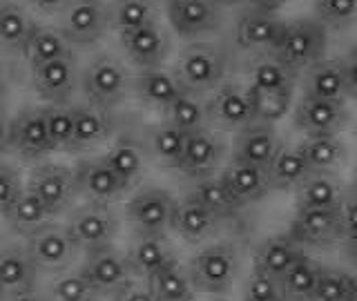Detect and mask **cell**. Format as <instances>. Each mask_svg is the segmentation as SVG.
Listing matches in <instances>:
<instances>
[{
    "label": "cell",
    "mask_w": 357,
    "mask_h": 301,
    "mask_svg": "<svg viewBox=\"0 0 357 301\" xmlns=\"http://www.w3.org/2000/svg\"><path fill=\"white\" fill-rule=\"evenodd\" d=\"M324 52H326V29L315 18H299L286 22L275 47L268 54L286 65L290 72L299 74L324 61Z\"/></svg>",
    "instance_id": "obj_1"
},
{
    "label": "cell",
    "mask_w": 357,
    "mask_h": 301,
    "mask_svg": "<svg viewBox=\"0 0 357 301\" xmlns=\"http://www.w3.org/2000/svg\"><path fill=\"white\" fill-rule=\"evenodd\" d=\"M174 74L185 92L201 96L223 85L228 74V56L212 43H192L178 56Z\"/></svg>",
    "instance_id": "obj_2"
},
{
    "label": "cell",
    "mask_w": 357,
    "mask_h": 301,
    "mask_svg": "<svg viewBox=\"0 0 357 301\" xmlns=\"http://www.w3.org/2000/svg\"><path fill=\"white\" fill-rule=\"evenodd\" d=\"M237 270H239V254L234 243L217 241L204 248L190 261L188 275L192 279L195 290L210 295H221L232 286Z\"/></svg>",
    "instance_id": "obj_3"
},
{
    "label": "cell",
    "mask_w": 357,
    "mask_h": 301,
    "mask_svg": "<svg viewBox=\"0 0 357 301\" xmlns=\"http://www.w3.org/2000/svg\"><path fill=\"white\" fill-rule=\"evenodd\" d=\"M176 201L161 187H143L128 201L126 217L141 237H165L172 230Z\"/></svg>",
    "instance_id": "obj_4"
},
{
    "label": "cell",
    "mask_w": 357,
    "mask_h": 301,
    "mask_svg": "<svg viewBox=\"0 0 357 301\" xmlns=\"http://www.w3.org/2000/svg\"><path fill=\"white\" fill-rule=\"evenodd\" d=\"M132 89V78L119 59L114 56H100L83 74V92L89 103L100 109L119 105Z\"/></svg>",
    "instance_id": "obj_5"
},
{
    "label": "cell",
    "mask_w": 357,
    "mask_h": 301,
    "mask_svg": "<svg viewBox=\"0 0 357 301\" xmlns=\"http://www.w3.org/2000/svg\"><path fill=\"white\" fill-rule=\"evenodd\" d=\"M74 243L85 252H94L100 248H107L119 234V219L107 206L89 203L85 208H78L70 223H67Z\"/></svg>",
    "instance_id": "obj_6"
},
{
    "label": "cell",
    "mask_w": 357,
    "mask_h": 301,
    "mask_svg": "<svg viewBox=\"0 0 357 301\" xmlns=\"http://www.w3.org/2000/svg\"><path fill=\"white\" fill-rule=\"evenodd\" d=\"M76 248L78 245L67 226H59V223H47L40 230L31 232L25 241L29 259L40 270H63L74 259Z\"/></svg>",
    "instance_id": "obj_7"
},
{
    "label": "cell",
    "mask_w": 357,
    "mask_h": 301,
    "mask_svg": "<svg viewBox=\"0 0 357 301\" xmlns=\"http://www.w3.org/2000/svg\"><path fill=\"white\" fill-rule=\"evenodd\" d=\"M109 27L107 7L100 3H63L61 33L70 45H96Z\"/></svg>",
    "instance_id": "obj_8"
},
{
    "label": "cell",
    "mask_w": 357,
    "mask_h": 301,
    "mask_svg": "<svg viewBox=\"0 0 357 301\" xmlns=\"http://www.w3.org/2000/svg\"><path fill=\"white\" fill-rule=\"evenodd\" d=\"M81 272L87 284L94 288V293H119V290L132 281V268L128 254H121L114 245L100 248L94 252H85V261Z\"/></svg>",
    "instance_id": "obj_9"
},
{
    "label": "cell",
    "mask_w": 357,
    "mask_h": 301,
    "mask_svg": "<svg viewBox=\"0 0 357 301\" xmlns=\"http://www.w3.org/2000/svg\"><path fill=\"white\" fill-rule=\"evenodd\" d=\"M208 123L223 132H241L255 123L248 87L223 83L208 100Z\"/></svg>",
    "instance_id": "obj_10"
},
{
    "label": "cell",
    "mask_w": 357,
    "mask_h": 301,
    "mask_svg": "<svg viewBox=\"0 0 357 301\" xmlns=\"http://www.w3.org/2000/svg\"><path fill=\"white\" fill-rule=\"evenodd\" d=\"M76 187L89 203L94 206H112L123 199L128 185L116 176V172L107 165L105 156L100 159H87L76 165Z\"/></svg>",
    "instance_id": "obj_11"
},
{
    "label": "cell",
    "mask_w": 357,
    "mask_h": 301,
    "mask_svg": "<svg viewBox=\"0 0 357 301\" xmlns=\"http://www.w3.org/2000/svg\"><path fill=\"white\" fill-rule=\"evenodd\" d=\"M27 190L50 208L52 215H59L78 194L76 174L65 165H38L29 172Z\"/></svg>",
    "instance_id": "obj_12"
},
{
    "label": "cell",
    "mask_w": 357,
    "mask_h": 301,
    "mask_svg": "<svg viewBox=\"0 0 357 301\" xmlns=\"http://www.w3.org/2000/svg\"><path fill=\"white\" fill-rule=\"evenodd\" d=\"M349 109L344 103H331L304 96L295 107V128L306 137H340L349 125Z\"/></svg>",
    "instance_id": "obj_13"
},
{
    "label": "cell",
    "mask_w": 357,
    "mask_h": 301,
    "mask_svg": "<svg viewBox=\"0 0 357 301\" xmlns=\"http://www.w3.org/2000/svg\"><path fill=\"white\" fill-rule=\"evenodd\" d=\"M284 25L275 5H252L237 20V45L250 52H271Z\"/></svg>",
    "instance_id": "obj_14"
},
{
    "label": "cell",
    "mask_w": 357,
    "mask_h": 301,
    "mask_svg": "<svg viewBox=\"0 0 357 301\" xmlns=\"http://www.w3.org/2000/svg\"><path fill=\"white\" fill-rule=\"evenodd\" d=\"M167 18L172 29L181 38H197L201 33H210L221 27L223 7L208 0H174L167 3Z\"/></svg>",
    "instance_id": "obj_15"
},
{
    "label": "cell",
    "mask_w": 357,
    "mask_h": 301,
    "mask_svg": "<svg viewBox=\"0 0 357 301\" xmlns=\"http://www.w3.org/2000/svg\"><path fill=\"white\" fill-rule=\"evenodd\" d=\"M288 237L299 245H324L344 239L340 210H297Z\"/></svg>",
    "instance_id": "obj_16"
},
{
    "label": "cell",
    "mask_w": 357,
    "mask_h": 301,
    "mask_svg": "<svg viewBox=\"0 0 357 301\" xmlns=\"http://www.w3.org/2000/svg\"><path fill=\"white\" fill-rule=\"evenodd\" d=\"M121 45L128 59L141 70H159L170 54L167 33L156 22L130 33H121Z\"/></svg>",
    "instance_id": "obj_17"
},
{
    "label": "cell",
    "mask_w": 357,
    "mask_h": 301,
    "mask_svg": "<svg viewBox=\"0 0 357 301\" xmlns=\"http://www.w3.org/2000/svg\"><path fill=\"white\" fill-rule=\"evenodd\" d=\"M9 148L25 159H40L52 152L43 109H27L9 123Z\"/></svg>",
    "instance_id": "obj_18"
},
{
    "label": "cell",
    "mask_w": 357,
    "mask_h": 301,
    "mask_svg": "<svg viewBox=\"0 0 357 301\" xmlns=\"http://www.w3.org/2000/svg\"><path fill=\"white\" fill-rule=\"evenodd\" d=\"M31 83L40 98L59 105L65 103L76 89V61L74 56L59 59L31 70Z\"/></svg>",
    "instance_id": "obj_19"
},
{
    "label": "cell",
    "mask_w": 357,
    "mask_h": 301,
    "mask_svg": "<svg viewBox=\"0 0 357 301\" xmlns=\"http://www.w3.org/2000/svg\"><path fill=\"white\" fill-rule=\"evenodd\" d=\"M223 154V145L221 141L208 130H199L188 134L185 141V152L181 165H178V172H183L190 178H206L212 176L215 167Z\"/></svg>",
    "instance_id": "obj_20"
},
{
    "label": "cell",
    "mask_w": 357,
    "mask_h": 301,
    "mask_svg": "<svg viewBox=\"0 0 357 301\" xmlns=\"http://www.w3.org/2000/svg\"><path fill=\"white\" fill-rule=\"evenodd\" d=\"M279 148H282V143H279V137L273 125L252 123L250 128L239 132L237 145H234V159L268 170V165L273 163Z\"/></svg>",
    "instance_id": "obj_21"
},
{
    "label": "cell",
    "mask_w": 357,
    "mask_h": 301,
    "mask_svg": "<svg viewBox=\"0 0 357 301\" xmlns=\"http://www.w3.org/2000/svg\"><path fill=\"white\" fill-rule=\"evenodd\" d=\"M132 92L137 94V98H141L143 103H148L150 107L167 109L185 92V89L174 72H165L159 67V70H141L137 76H134Z\"/></svg>",
    "instance_id": "obj_22"
},
{
    "label": "cell",
    "mask_w": 357,
    "mask_h": 301,
    "mask_svg": "<svg viewBox=\"0 0 357 301\" xmlns=\"http://www.w3.org/2000/svg\"><path fill=\"white\" fill-rule=\"evenodd\" d=\"M219 176L223 178V183L228 185L232 196L239 201V206L257 203V201H261L268 194V190H271L266 170L250 163L237 161V159H232L223 167V172Z\"/></svg>",
    "instance_id": "obj_23"
},
{
    "label": "cell",
    "mask_w": 357,
    "mask_h": 301,
    "mask_svg": "<svg viewBox=\"0 0 357 301\" xmlns=\"http://www.w3.org/2000/svg\"><path fill=\"white\" fill-rule=\"evenodd\" d=\"M219 217H215L208 208H204L192 196H185L176 203L172 230L188 243H204L217 232Z\"/></svg>",
    "instance_id": "obj_24"
},
{
    "label": "cell",
    "mask_w": 357,
    "mask_h": 301,
    "mask_svg": "<svg viewBox=\"0 0 357 301\" xmlns=\"http://www.w3.org/2000/svg\"><path fill=\"white\" fill-rule=\"evenodd\" d=\"M304 96L331 100V103H344L346 96H349V89H346L342 61L324 59L317 65H312L310 70H306Z\"/></svg>",
    "instance_id": "obj_25"
},
{
    "label": "cell",
    "mask_w": 357,
    "mask_h": 301,
    "mask_svg": "<svg viewBox=\"0 0 357 301\" xmlns=\"http://www.w3.org/2000/svg\"><path fill=\"white\" fill-rule=\"evenodd\" d=\"M297 210H340L342 185L333 174L310 172L304 181L295 187Z\"/></svg>",
    "instance_id": "obj_26"
},
{
    "label": "cell",
    "mask_w": 357,
    "mask_h": 301,
    "mask_svg": "<svg viewBox=\"0 0 357 301\" xmlns=\"http://www.w3.org/2000/svg\"><path fill=\"white\" fill-rule=\"evenodd\" d=\"M36 272L38 268L33 265L25 248L18 245L0 248V288L5 290V295L33 290Z\"/></svg>",
    "instance_id": "obj_27"
},
{
    "label": "cell",
    "mask_w": 357,
    "mask_h": 301,
    "mask_svg": "<svg viewBox=\"0 0 357 301\" xmlns=\"http://www.w3.org/2000/svg\"><path fill=\"white\" fill-rule=\"evenodd\" d=\"M301 254H304V250H301L299 243H295L290 237L266 239L255 252V272L273 277V279H282L288 268L293 265Z\"/></svg>",
    "instance_id": "obj_28"
},
{
    "label": "cell",
    "mask_w": 357,
    "mask_h": 301,
    "mask_svg": "<svg viewBox=\"0 0 357 301\" xmlns=\"http://www.w3.org/2000/svg\"><path fill=\"white\" fill-rule=\"evenodd\" d=\"M112 134V118L105 114V109L94 105L74 107V152H83L89 148H96Z\"/></svg>",
    "instance_id": "obj_29"
},
{
    "label": "cell",
    "mask_w": 357,
    "mask_h": 301,
    "mask_svg": "<svg viewBox=\"0 0 357 301\" xmlns=\"http://www.w3.org/2000/svg\"><path fill=\"white\" fill-rule=\"evenodd\" d=\"M297 148L304 154V159L310 167V172L319 174H333L346 163V145L340 137H306Z\"/></svg>",
    "instance_id": "obj_30"
},
{
    "label": "cell",
    "mask_w": 357,
    "mask_h": 301,
    "mask_svg": "<svg viewBox=\"0 0 357 301\" xmlns=\"http://www.w3.org/2000/svg\"><path fill=\"white\" fill-rule=\"evenodd\" d=\"M148 286L154 293L156 301H192L195 286L190 275L176 259L159 268L152 277H148Z\"/></svg>",
    "instance_id": "obj_31"
},
{
    "label": "cell",
    "mask_w": 357,
    "mask_h": 301,
    "mask_svg": "<svg viewBox=\"0 0 357 301\" xmlns=\"http://www.w3.org/2000/svg\"><path fill=\"white\" fill-rule=\"evenodd\" d=\"M266 174L271 190H295L310 174V167L299 148H279Z\"/></svg>",
    "instance_id": "obj_32"
},
{
    "label": "cell",
    "mask_w": 357,
    "mask_h": 301,
    "mask_svg": "<svg viewBox=\"0 0 357 301\" xmlns=\"http://www.w3.org/2000/svg\"><path fill=\"white\" fill-rule=\"evenodd\" d=\"M22 56H25L27 63L31 65V70H36V67H43L47 63L72 56V45L67 43L61 29L38 25L36 31L31 33L27 47L22 49Z\"/></svg>",
    "instance_id": "obj_33"
},
{
    "label": "cell",
    "mask_w": 357,
    "mask_h": 301,
    "mask_svg": "<svg viewBox=\"0 0 357 301\" xmlns=\"http://www.w3.org/2000/svg\"><path fill=\"white\" fill-rule=\"evenodd\" d=\"M176 256L172 252V245L167 243L165 237H141L132 245L128 252V261L134 275L139 277H152L159 268L174 261Z\"/></svg>",
    "instance_id": "obj_34"
},
{
    "label": "cell",
    "mask_w": 357,
    "mask_h": 301,
    "mask_svg": "<svg viewBox=\"0 0 357 301\" xmlns=\"http://www.w3.org/2000/svg\"><path fill=\"white\" fill-rule=\"evenodd\" d=\"M52 217L54 215L50 212V208L45 206L36 194L29 192L27 187L22 190V194L16 199V203L11 206L5 215L9 228L16 234H25V237L40 230L43 226H47V223H52Z\"/></svg>",
    "instance_id": "obj_35"
},
{
    "label": "cell",
    "mask_w": 357,
    "mask_h": 301,
    "mask_svg": "<svg viewBox=\"0 0 357 301\" xmlns=\"http://www.w3.org/2000/svg\"><path fill=\"white\" fill-rule=\"evenodd\" d=\"M319 272H321V265L315 259H310L308 254H301L299 259L288 268L286 275L279 279L284 297L288 301H312L317 281H319Z\"/></svg>",
    "instance_id": "obj_36"
},
{
    "label": "cell",
    "mask_w": 357,
    "mask_h": 301,
    "mask_svg": "<svg viewBox=\"0 0 357 301\" xmlns=\"http://www.w3.org/2000/svg\"><path fill=\"white\" fill-rule=\"evenodd\" d=\"M36 27L38 25L22 7L0 3V47L22 54Z\"/></svg>",
    "instance_id": "obj_37"
},
{
    "label": "cell",
    "mask_w": 357,
    "mask_h": 301,
    "mask_svg": "<svg viewBox=\"0 0 357 301\" xmlns=\"http://www.w3.org/2000/svg\"><path fill=\"white\" fill-rule=\"evenodd\" d=\"M105 161L112 170L116 172L128 187H132L139 181L143 170H145V152L143 145L134 139H119L105 154Z\"/></svg>",
    "instance_id": "obj_38"
},
{
    "label": "cell",
    "mask_w": 357,
    "mask_h": 301,
    "mask_svg": "<svg viewBox=\"0 0 357 301\" xmlns=\"http://www.w3.org/2000/svg\"><path fill=\"white\" fill-rule=\"evenodd\" d=\"M297 74L290 72L286 65H282L271 54L257 59L248 67V87L261 89V92H286L295 87Z\"/></svg>",
    "instance_id": "obj_39"
},
{
    "label": "cell",
    "mask_w": 357,
    "mask_h": 301,
    "mask_svg": "<svg viewBox=\"0 0 357 301\" xmlns=\"http://www.w3.org/2000/svg\"><path fill=\"white\" fill-rule=\"evenodd\" d=\"M195 201H199L201 206L208 208L212 215L219 217V219H226L230 215H234L241 206L239 201L232 196V192L228 190V185L223 183L221 176H206V178H199L197 185L190 190V194Z\"/></svg>",
    "instance_id": "obj_40"
},
{
    "label": "cell",
    "mask_w": 357,
    "mask_h": 301,
    "mask_svg": "<svg viewBox=\"0 0 357 301\" xmlns=\"http://www.w3.org/2000/svg\"><path fill=\"white\" fill-rule=\"evenodd\" d=\"M165 116H167L165 123H170V125H174L176 130H181L185 134H192L199 130H206L208 105L201 96L183 92L170 107L165 109Z\"/></svg>",
    "instance_id": "obj_41"
},
{
    "label": "cell",
    "mask_w": 357,
    "mask_h": 301,
    "mask_svg": "<svg viewBox=\"0 0 357 301\" xmlns=\"http://www.w3.org/2000/svg\"><path fill=\"white\" fill-rule=\"evenodd\" d=\"M185 141L188 134L176 130L170 123H161L159 128H154L150 134V148L152 156L159 161L163 167H170V170H178L185 152Z\"/></svg>",
    "instance_id": "obj_42"
},
{
    "label": "cell",
    "mask_w": 357,
    "mask_h": 301,
    "mask_svg": "<svg viewBox=\"0 0 357 301\" xmlns=\"http://www.w3.org/2000/svg\"><path fill=\"white\" fill-rule=\"evenodd\" d=\"M107 16L109 27H114L119 33H130L156 22V5L148 0H123L107 7Z\"/></svg>",
    "instance_id": "obj_43"
},
{
    "label": "cell",
    "mask_w": 357,
    "mask_h": 301,
    "mask_svg": "<svg viewBox=\"0 0 357 301\" xmlns=\"http://www.w3.org/2000/svg\"><path fill=\"white\" fill-rule=\"evenodd\" d=\"M248 96L255 123H266V125H273L279 118H284L286 111L290 109V103H293V89H286V92H261V89L248 87Z\"/></svg>",
    "instance_id": "obj_44"
},
{
    "label": "cell",
    "mask_w": 357,
    "mask_h": 301,
    "mask_svg": "<svg viewBox=\"0 0 357 301\" xmlns=\"http://www.w3.org/2000/svg\"><path fill=\"white\" fill-rule=\"evenodd\" d=\"M355 293H357V277L344 270L321 268L312 301H355Z\"/></svg>",
    "instance_id": "obj_45"
},
{
    "label": "cell",
    "mask_w": 357,
    "mask_h": 301,
    "mask_svg": "<svg viewBox=\"0 0 357 301\" xmlns=\"http://www.w3.org/2000/svg\"><path fill=\"white\" fill-rule=\"evenodd\" d=\"M43 111H45V123H47L52 152L70 150L74 141V107L52 105Z\"/></svg>",
    "instance_id": "obj_46"
},
{
    "label": "cell",
    "mask_w": 357,
    "mask_h": 301,
    "mask_svg": "<svg viewBox=\"0 0 357 301\" xmlns=\"http://www.w3.org/2000/svg\"><path fill=\"white\" fill-rule=\"evenodd\" d=\"M315 20L324 29H346L357 20V3L353 0H321L315 5Z\"/></svg>",
    "instance_id": "obj_47"
},
{
    "label": "cell",
    "mask_w": 357,
    "mask_h": 301,
    "mask_svg": "<svg viewBox=\"0 0 357 301\" xmlns=\"http://www.w3.org/2000/svg\"><path fill=\"white\" fill-rule=\"evenodd\" d=\"M50 293L54 301H92L94 288L87 284V279L81 272H65L52 281Z\"/></svg>",
    "instance_id": "obj_48"
},
{
    "label": "cell",
    "mask_w": 357,
    "mask_h": 301,
    "mask_svg": "<svg viewBox=\"0 0 357 301\" xmlns=\"http://www.w3.org/2000/svg\"><path fill=\"white\" fill-rule=\"evenodd\" d=\"M245 301H286L279 279L255 272L245 286Z\"/></svg>",
    "instance_id": "obj_49"
},
{
    "label": "cell",
    "mask_w": 357,
    "mask_h": 301,
    "mask_svg": "<svg viewBox=\"0 0 357 301\" xmlns=\"http://www.w3.org/2000/svg\"><path fill=\"white\" fill-rule=\"evenodd\" d=\"M22 183L18 174L7 165H0V215H7L9 208L16 203V199L22 194Z\"/></svg>",
    "instance_id": "obj_50"
},
{
    "label": "cell",
    "mask_w": 357,
    "mask_h": 301,
    "mask_svg": "<svg viewBox=\"0 0 357 301\" xmlns=\"http://www.w3.org/2000/svg\"><path fill=\"white\" fill-rule=\"evenodd\" d=\"M114 297H116V301H156L150 286L132 284V281L123 286Z\"/></svg>",
    "instance_id": "obj_51"
},
{
    "label": "cell",
    "mask_w": 357,
    "mask_h": 301,
    "mask_svg": "<svg viewBox=\"0 0 357 301\" xmlns=\"http://www.w3.org/2000/svg\"><path fill=\"white\" fill-rule=\"evenodd\" d=\"M340 219H342V230L344 237L357 232V196L342 201L340 206Z\"/></svg>",
    "instance_id": "obj_52"
},
{
    "label": "cell",
    "mask_w": 357,
    "mask_h": 301,
    "mask_svg": "<svg viewBox=\"0 0 357 301\" xmlns=\"http://www.w3.org/2000/svg\"><path fill=\"white\" fill-rule=\"evenodd\" d=\"M342 70H344V78H346V89H349V96L357 98V47H353L342 59Z\"/></svg>",
    "instance_id": "obj_53"
},
{
    "label": "cell",
    "mask_w": 357,
    "mask_h": 301,
    "mask_svg": "<svg viewBox=\"0 0 357 301\" xmlns=\"http://www.w3.org/2000/svg\"><path fill=\"white\" fill-rule=\"evenodd\" d=\"M5 301H45V299H43V295L36 293V290H22V293L7 295Z\"/></svg>",
    "instance_id": "obj_54"
},
{
    "label": "cell",
    "mask_w": 357,
    "mask_h": 301,
    "mask_svg": "<svg viewBox=\"0 0 357 301\" xmlns=\"http://www.w3.org/2000/svg\"><path fill=\"white\" fill-rule=\"evenodd\" d=\"M9 148V123L0 116V152Z\"/></svg>",
    "instance_id": "obj_55"
},
{
    "label": "cell",
    "mask_w": 357,
    "mask_h": 301,
    "mask_svg": "<svg viewBox=\"0 0 357 301\" xmlns=\"http://www.w3.org/2000/svg\"><path fill=\"white\" fill-rule=\"evenodd\" d=\"M344 241H346V252H349V256L357 263V232L344 237Z\"/></svg>",
    "instance_id": "obj_56"
},
{
    "label": "cell",
    "mask_w": 357,
    "mask_h": 301,
    "mask_svg": "<svg viewBox=\"0 0 357 301\" xmlns=\"http://www.w3.org/2000/svg\"><path fill=\"white\" fill-rule=\"evenodd\" d=\"M3 107H5V85L0 83V116H3Z\"/></svg>",
    "instance_id": "obj_57"
},
{
    "label": "cell",
    "mask_w": 357,
    "mask_h": 301,
    "mask_svg": "<svg viewBox=\"0 0 357 301\" xmlns=\"http://www.w3.org/2000/svg\"><path fill=\"white\" fill-rule=\"evenodd\" d=\"M5 297H7V295H5V290L0 288V301H5Z\"/></svg>",
    "instance_id": "obj_58"
},
{
    "label": "cell",
    "mask_w": 357,
    "mask_h": 301,
    "mask_svg": "<svg viewBox=\"0 0 357 301\" xmlns=\"http://www.w3.org/2000/svg\"><path fill=\"white\" fill-rule=\"evenodd\" d=\"M355 301H357V293H355Z\"/></svg>",
    "instance_id": "obj_59"
},
{
    "label": "cell",
    "mask_w": 357,
    "mask_h": 301,
    "mask_svg": "<svg viewBox=\"0 0 357 301\" xmlns=\"http://www.w3.org/2000/svg\"><path fill=\"white\" fill-rule=\"evenodd\" d=\"M92 301H94V299H92Z\"/></svg>",
    "instance_id": "obj_60"
}]
</instances>
